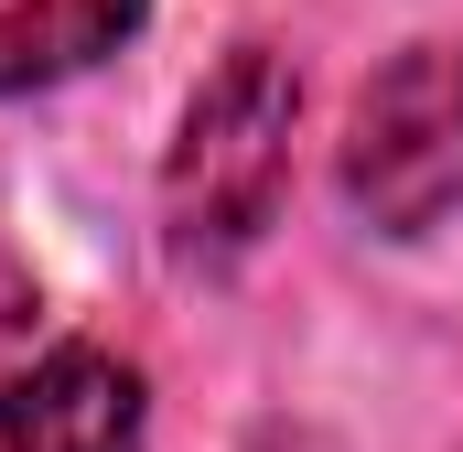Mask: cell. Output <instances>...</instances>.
Here are the masks:
<instances>
[{
  "instance_id": "cell-1",
  "label": "cell",
  "mask_w": 463,
  "mask_h": 452,
  "mask_svg": "<svg viewBox=\"0 0 463 452\" xmlns=\"http://www.w3.org/2000/svg\"><path fill=\"white\" fill-rule=\"evenodd\" d=\"M291 129H302V76L291 54L269 43H237L227 65L205 76V98L173 140V173H162V216L184 259H237L259 226L280 216V184H291Z\"/></svg>"
},
{
  "instance_id": "cell-5",
  "label": "cell",
  "mask_w": 463,
  "mask_h": 452,
  "mask_svg": "<svg viewBox=\"0 0 463 452\" xmlns=\"http://www.w3.org/2000/svg\"><path fill=\"white\" fill-rule=\"evenodd\" d=\"M33 324H43V291H33V269H22V259H0V377L33 355Z\"/></svg>"
},
{
  "instance_id": "cell-3",
  "label": "cell",
  "mask_w": 463,
  "mask_h": 452,
  "mask_svg": "<svg viewBox=\"0 0 463 452\" xmlns=\"http://www.w3.org/2000/svg\"><path fill=\"white\" fill-rule=\"evenodd\" d=\"M0 452H140V377L109 344H54L0 377Z\"/></svg>"
},
{
  "instance_id": "cell-4",
  "label": "cell",
  "mask_w": 463,
  "mask_h": 452,
  "mask_svg": "<svg viewBox=\"0 0 463 452\" xmlns=\"http://www.w3.org/2000/svg\"><path fill=\"white\" fill-rule=\"evenodd\" d=\"M140 11H151V0H0V98L54 87V76L118 54V43L140 33Z\"/></svg>"
},
{
  "instance_id": "cell-2",
  "label": "cell",
  "mask_w": 463,
  "mask_h": 452,
  "mask_svg": "<svg viewBox=\"0 0 463 452\" xmlns=\"http://www.w3.org/2000/svg\"><path fill=\"white\" fill-rule=\"evenodd\" d=\"M345 194L366 226L410 237L463 194V43L388 54L345 118Z\"/></svg>"
}]
</instances>
